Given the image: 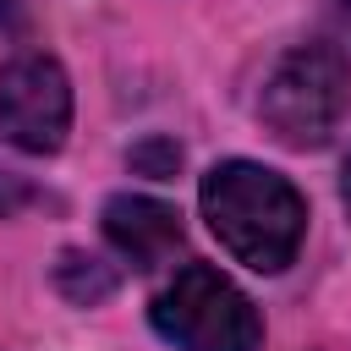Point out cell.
Wrapping results in <instances>:
<instances>
[{
    "label": "cell",
    "instance_id": "6da1fadb",
    "mask_svg": "<svg viewBox=\"0 0 351 351\" xmlns=\"http://www.w3.org/2000/svg\"><path fill=\"white\" fill-rule=\"evenodd\" d=\"M197 203H203V219L219 236V247L258 274H280L307 236L302 192L280 170L252 165V159L214 165L197 186Z\"/></svg>",
    "mask_w": 351,
    "mask_h": 351
},
{
    "label": "cell",
    "instance_id": "30bf717a",
    "mask_svg": "<svg viewBox=\"0 0 351 351\" xmlns=\"http://www.w3.org/2000/svg\"><path fill=\"white\" fill-rule=\"evenodd\" d=\"M11 5H16V0H0V16H5V11H11Z\"/></svg>",
    "mask_w": 351,
    "mask_h": 351
},
{
    "label": "cell",
    "instance_id": "3957f363",
    "mask_svg": "<svg viewBox=\"0 0 351 351\" xmlns=\"http://www.w3.org/2000/svg\"><path fill=\"white\" fill-rule=\"evenodd\" d=\"M154 329L176 351H258L263 318L241 285H230L214 263H186L148 307Z\"/></svg>",
    "mask_w": 351,
    "mask_h": 351
},
{
    "label": "cell",
    "instance_id": "9c48e42d",
    "mask_svg": "<svg viewBox=\"0 0 351 351\" xmlns=\"http://www.w3.org/2000/svg\"><path fill=\"white\" fill-rule=\"evenodd\" d=\"M340 197H346V208H351V159H346V176H340Z\"/></svg>",
    "mask_w": 351,
    "mask_h": 351
},
{
    "label": "cell",
    "instance_id": "8fae6325",
    "mask_svg": "<svg viewBox=\"0 0 351 351\" xmlns=\"http://www.w3.org/2000/svg\"><path fill=\"white\" fill-rule=\"evenodd\" d=\"M340 5H346V11H351V0H340Z\"/></svg>",
    "mask_w": 351,
    "mask_h": 351
},
{
    "label": "cell",
    "instance_id": "5b68a950",
    "mask_svg": "<svg viewBox=\"0 0 351 351\" xmlns=\"http://www.w3.org/2000/svg\"><path fill=\"white\" fill-rule=\"evenodd\" d=\"M104 236L132 269H159L181 247V214L143 192H115L104 203Z\"/></svg>",
    "mask_w": 351,
    "mask_h": 351
},
{
    "label": "cell",
    "instance_id": "52a82bcc",
    "mask_svg": "<svg viewBox=\"0 0 351 351\" xmlns=\"http://www.w3.org/2000/svg\"><path fill=\"white\" fill-rule=\"evenodd\" d=\"M132 165L143 170V176H176V165H181V148L176 143H165V137H154V143H137L132 148Z\"/></svg>",
    "mask_w": 351,
    "mask_h": 351
},
{
    "label": "cell",
    "instance_id": "7a4b0ae2",
    "mask_svg": "<svg viewBox=\"0 0 351 351\" xmlns=\"http://www.w3.org/2000/svg\"><path fill=\"white\" fill-rule=\"evenodd\" d=\"M346 104H351V60L329 38H313L280 55V66L263 77V93H258V115L285 148L329 143V132L346 121Z\"/></svg>",
    "mask_w": 351,
    "mask_h": 351
},
{
    "label": "cell",
    "instance_id": "ba28073f",
    "mask_svg": "<svg viewBox=\"0 0 351 351\" xmlns=\"http://www.w3.org/2000/svg\"><path fill=\"white\" fill-rule=\"evenodd\" d=\"M27 197H33V192H27V181H22L11 165H0V219H5V214H16Z\"/></svg>",
    "mask_w": 351,
    "mask_h": 351
},
{
    "label": "cell",
    "instance_id": "8992f818",
    "mask_svg": "<svg viewBox=\"0 0 351 351\" xmlns=\"http://www.w3.org/2000/svg\"><path fill=\"white\" fill-rule=\"evenodd\" d=\"M55 285H60L66 302L93 307V302H104V296L115 291V269L99 263V258H88V252H60V263H55Z\"/></svg>",
    "mask_w": 351,
    "mask_h": 351
},
{
    "label": "cell",
    "instance_id": "277c9868",
    "mask_svg": "<svg viewBox=\"0 0 351 351\" xmlns=\"http://www.w3.org/2000/svg\"><path fill=\"white\" fill-rule=\"evenodd\" d=\"M71 132V82L55 55H16L0 71V137L22 154H55Z\"/></svg>",
    "mask_w": 351,
    "mask_h": 351
}]
</instances>
